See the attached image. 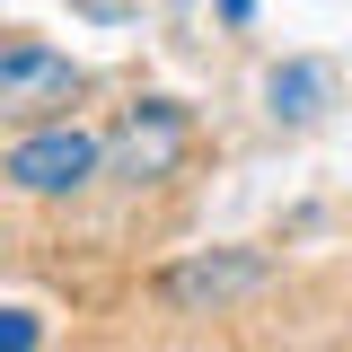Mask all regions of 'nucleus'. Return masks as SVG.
Instances as JSON below:
<instances>
[{"instance_id": "f257e3e1", "label": "nucleus", "mask_w": 352, "mask_h": 352, "mask_svg": "<svg viewBox=\"0 0 352 352\" xmlns=\"http://www.w3.org/2000/svg\"><path fill=\"white\" fill-rule=\"evenodd\" d=\"M97 168H106V141L80 132V124H53V115H44L36 132H18L9 159H0V176H9L18 194H44V203H53V194H80Z\"/></svg>"}, {"instance_id": "f03ea898", "label": "nucleus", "mask_w": 352, "mask_h": 352, "mask_svg": "<svg viewBox=\"0 0 352 352\" xmlns=\"http://www.w3.org/2000/svg\"><path fill=\"white\" fill-rule=\"evenodd\" d=\"M80 97V62L53 44H0V124H44Z\"/></svg>"}, {"instance_id": "7ed1b4c3", "label": "nucleus", "mask_w": 352, "mask_h": 352, "mask_svg": "<svg viewBox=\"0 0 352 352\" xmlns=\"http://www.w3.org/2000/svg\"><path fill=\"white\" fill-rule=\"evenodd\" d=\"M106 159H115V176H124V185H159V176H168L176 159H185V106H168V97L132 106L124 141H115Z\"/></svg>"}, {"instance_id": "20e7f679", "label": "nucleus", "mask_w": 352, "mask_h": 352, "mask_svg": "<svg viewBox=\"0 0 352 352\" xmlns=\"http://www.w3.org/2000/svg\"><path fill=\"white\" fill-rule=\"evenodd\" d=\"M273 282V264L256 256V247H229V256H194V264H168V291L176 308H229V300H247V291H264Z\"/></svg>"}, {"instance_id": "39448f33", "label": "nucleus", "mask_w": 352, "mask_h": 352, "mask_svg": "<svg viewBox=\"0 0 352 352\" xmlns=\"http://www.w3.org/2000/svg\"><path fill=\"white\" fill-rule=\"evenodd\" d=\"M326 106H335V71H326V62H273V71H264V115H273V124H317V115H326Z\"/></svg>"}, {"instance_id": "423d86ee", "label": "nucleus", "mask_w": 352, "mask_h": 352, "mask_svg": "<svg viewBox=\"0 0 352 352\" xmlns=\"http://www.w3.org/2000/svg\"><path fill=\"white\" fill-rule=\"evenodd\" d=\"M44 344V317L36 308H0V352H36Z\"/></svg>"}, {"instance_id": "0eeeda50", "label": "nucleus", "mask_w": 352, "mask_h": 352, "mask_svg": "<svg viewBox=\"0 0 352 352\" xmlns=\"http://www.w3.org/2000/svg\"><path fill=\"white\" fill-rule=\"evenodd\" d=\"M220 18H229V27H247V18H256V0H220Z\"/></svg>"}]
</instances>
